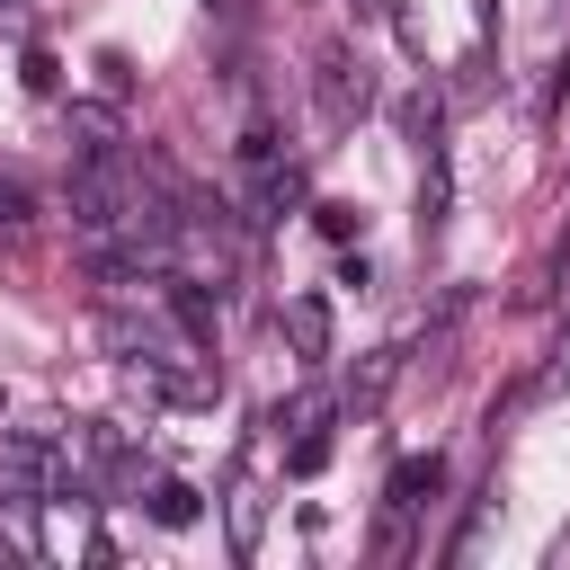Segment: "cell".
<instances>
[{
    "label": "cell",
    "mask_w": 570,
    "mask_h": 570,
    "mask_svg": "<svg viewBox=\"0 0 570 570\" xmlns=\"http://www.w3.org/2000/svg\"><path fill=\"white\" fill-rule=\"evenodd\" d=\"M53 490H62V445H53L45 428L0 436V499H9V508H36V499H53Z\"/></svg>",
    "instance_id": "1"
},
{
    "label": "cell",
    "mask_w": 570,
    "mask_h": 570,
    "mask_svg": "<svg viewBox=\"0 0 570 570\" xmlns=\"http://www.w3.org/2000/svg\"><path fill=\"white\" fill-rule=\"evenodd\" d=\"M312 107H321V125H356V116L374 107L365 62H356V53H321V62H312Z\"/></svg>",
    "instance_id": "2"
},
{
    "label": "cell",
    "mask_w": 570,
    "mask_h": 570,
    "mask_svg": "<svg viewBox=\"0 0 570 570\" xmlns=\"http://www.w3.org/2000/svg\"><path fill=\"white\" fill-rule=\"evenodd\" d=\"M160 303H169V321H178L187 347H214V294L196 276H160Z\"/></svg>",
    "instance_id": "3"
},
{
    "label": "cell",
    "mask_w": 570,
    "mask_h": 570,
    "mask_svg": "<svg viewBox=\"0 0 570 570\" xmlns=\"http://www.w3.org/2000/svg\"><path fill=\"white\" fill-rule=\"evenodd\" d=\"M436 481H445V463H436V454H410V463L392 472V517L428 508V499H436Z\"/></svg>",
    "instance_id": "4"
},
{
    "label": "cell",
    "mask_w": 570,
    "mask_h": 570,
    "mask_svg": "<svg viewBox=\"0 0 570 570\" xmlns=\"http://www.w3.org/2000/svg\"><path fill=\"white\" fill-rule=\"evenodd\" d=\"M285 338L303 347V356H330V312L303 294V303H285Z\"/></svg>",
    "instance_id": "5"
},
{
    "label": "cell",
    "mask_w": 570,
    "mask_h": 570,
    "mask_svg": "<svg viewBox=\"0 0 570 570\" xmlns=\"http://www.w3.org/2000/svg\"><path fill=\"white\" fill-rule=\"evenodd\" d=\"M196 508H205V499H196L187 481H151V517H160V525H196Z\"/></svg>",
    "instance_id": "6"
},
{
    "label": "cell",
    "mask_w": 570,
    "mask_h": 570,
    "mask_svg": "<svg viewBox=\"0 0 570 570\" xmlns=\"http://www.w3.org/2000/svg\"><path fill=\"white\" fill-rule=\"evenodd\" d=\"M321 419H330V392H303L294 410H276V428H321Z\"/></svg>",
    "instance_id": "7"
},
{
    "label": "cell",
    "mask_w": 570,
    "mask_h": 570,
    "mask_svg": "<svg viewBox=\"0 0 570 570\" xmlns=\"http://www.w3.org/2000/svg\"><path fill=\"white\" fill-rule=\"evenodd\" d=\"M312 214H321V232H330V240H347V232H356V205H312Z\"/></svg>",
    "instance_id": "8"
},
{
    "label": "cell",
    "mask_w": 570,
    "mask_h": 570,
    "mask_svg": "<svg viewBox=\"0 0 570 570\" xmlns=\"http://www.w3.org/2000/svg\"><path fill=\"white\" fill-rule=\"evenodd\" d=\"M27 214H36V205H27V187H18V178H0V223H27Z\"/></svg>",
    "instance_id": "9"
},
{
    "label": "cell",
    "mask_w": 570,
    "mask_h": 570,
    "mask_svg": "<svg viewBox=\"0 0 570 570\" xmlns=\"http://www.w3.org/2000/svg\"><path fill=\"white\" fill-rule=\"evenodd\" d=\"M356 9H365V18H392V0H356Z\"/></svg>",
    "instance_id": "10"
}]
</instances>
